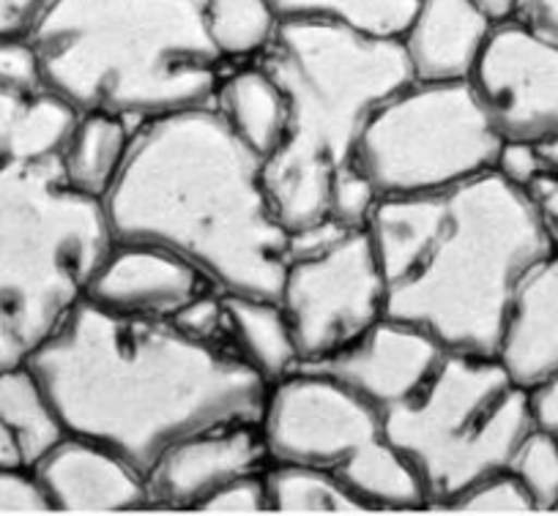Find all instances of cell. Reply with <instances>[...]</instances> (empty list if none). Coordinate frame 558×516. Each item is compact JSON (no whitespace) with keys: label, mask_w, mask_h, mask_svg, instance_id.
Segmentation results:
<instances>
[{"label":"cell","mask_w":558,"mask_h":516,"mask_svg":"<svg viewBox=\"0 0 558 516\" xmlns=\"http://www.w3.org/2000/svg\"><path fill=\"white\" fill-rule=\"evenodd\" d=\"M28 367L69 434L107 445L143 476L190 434L257 423L268 394L230 344L94 300L77 306Z\"/></svg>","instance_id":"6da1fadb"},{"label":"cell","mask_w":558,"mask_h":516,"mask_svg":"<svg viewBox=\"0 0 558 516\" xmlns=\"http://www.w3.org/2000/svg\"><path fill=\"white\" fill-rule=\"evenodd\" d=\"M105 213L112 238L170 251L217 293L279 295L291 233L263 184V159L214 105L140 123Z\"/></svg>","instance_id":"7a4b0ae2"},{"label":"cell","mask_w":558,"mask_h":516,"mask_svg":"<svg viewBox=\"0 0 558 516\" xmlns=\"http://www.w3.org/2000/svg\"><path fill=\"white\" fill-rule=\"evenodd\" d=\"M369 238L386 315L454 353L496 356L504 317L525 273L553 249L523 189L485 172L452 189L378 200Z\"/></svg>","instance_id":"3957f363"},{"label":"cell","mask_w":558,"mask_h":516,"mask_svg":"<svg viewBox=\"0 0 558 516\" xmlns=\"http://www.w3.org/2000/svg\"><path fill=\"white\" fill-rule=\"evenodd\" d=\"M25 36L50 94L134 126L211 105L228 72L203 0H50Z\"/></svg>","instance_id":"277c9868"},{"label":"cell","mask_w":558,"mask_h":516,"mask_svg":"<svg viewBox=\"0 0 558 516\" xmlns=\"http://www.w3.org/2000/svg\"><path fill=\"white\" fill-rule=\"evenodd\" d=\"M288 101L279 148L263 161V184L288 233L329 219L337 175L353 164L369 115L411 83L397 39H375L324 20H282L257 58Z\"/></svg>","instance_id":"5b68a950"},{"label":"cell","mask_w":558,"mask_h":516,"mask_svg":"<svg viewBox=\"0 0 558 516\" xmlns=\"http://www.w3.org/2000/svg\"><path fill=\"white\" fill-rule=\"evenodd\" d=\"M112 244L105 202L58 156L0 167V369L28 364L88 300Z\"/></svg>","instance_id":"8992f818"},{"label":"cell","mask_w":558,"mask_h":516,"mask_svg":"<svg viewBox=\"0 0 558 516\" xmlns=\"http://www.w3.org/2000/svg\"><path fill=\"white\" fill-rule=\"evenodd\" d=\"M427 492V511H444L460 492L509 470L534 429L529 394L496 356L447 351L422 389L384 416Z\"/></svg>","instance_id":"52a82bcc"},{"label":"cell","mask_w":558,"mask_h":516,"mask_svg":"<svg viewBox=\"0 0 558 516\" xmlns=\"http://www.w3.org/2000/svg\"><path fill=\"white\" fill-rule=\"evenodd\" d=\"M257 427L268 462L329 470L369 514L430 508L416 470L386 434L384 416L329 374L296 369L274 383Z\"/></svg>","instance_id":"ba28073f"},{"label":"cell","mask_w":558,"mask_h":516,"mask_svg":"<svg viewBox=\"0 0 558 516\" xmlns=\"http://www.w3.org/2000/svg\"><path fill=\"white\" fill-rule=\"evenodd\" d=\"M501 134L469 83H408L369 115L353 164L380 200L452 189L493 172Z\"/></svg>","instance_id":"9c48e42d"},{"label":"cell","mask_w":558,"mask_h":516,"mask_svg":"<svg viewBox=\"0 0 558 516\" xmlns=\"http://www.w3.org/2000/svg\"><path fill=\"white\" fill-rule=\"evenodd\" d=\"M302 367L326 361L386 315V290L367 228L313 224L291 235L277 295Z\"/></svg>","instance_id":"30bf717a"},{"label":"cell","mask_w":558,"mask_h":516,"mask_svg":"<svg viewBox=\"0 0 558 516\" xmlns=\"http://www.w3.org/2000/svg\"><path fill=\"white\" fill-rule=\"evenodd\" d=\"M469 85L501 139L558 134V45L520 20H498Z\"/></svg>","instance_id":"8fae6325"},{"label":"cell","mask_w":558,"mask_h":516,"mask_svg":"<svg viewBox=\"0 0 558 516\" xmlns=\"http://www.w3.org/2000/svg\"><path fill=\"white\" fill-rule=\"evenodd\" d=\"M444 356L447 347L436 336L411 322L384 315L345 351L299 369L329 374L386 416L430 380Z\"/></svg>","instance_id":"7c38bea8"},{"label":"cell","mask_w":558,"mask_h":516,"mask_svg":"<svg viewBox=\"0 0 558 516\" xmlns=\"http://www.w3.org/2000/svg\"><path fill=\"white\" fill-rule=\"evenodd\" d=\"M268 465L257 423H228L170 445L148 470L151 511H197L233 478Z\"/></svg>","instance_id":"4fadbf2b"},{"label":"cell","mask_w":558,"mask_h":516,"mask_svg":"<svg viewBox=\"0 0 558 516\" xmlns=\"http://www.w3.org/2000/svg\"><path fill=\"white\" fill-rule=\"evenodd\" d=\"M31 470L39 478L52 514L151 511L146 476L94 440L66 434Z\"/></svg>","instance_id":"5bb4252c"},{"label":"cell","mask_w":558,"mask_h":516,"mask_svg":"<svg viewBox=\"0 0 558 516\" xmlns=\"http://www.w3.org/2000/svg\"><path fill=\"white\" fill-rule=\"evenodd\" d=\"M208 287L195 268L170 251L116 241L90 284L88 300L126 315L173 317Z\"/></svg>","instance_id":"9a60e30c"},{"label":"cell","mask_w":558,"mask_h":516,"mask_svg":"<svg viewBox=\"0 0 558 516\" xmlns=\"http://www.w3.org/2000/svg\"><path fill=\"white\" fill-rule=\"evenodd\" d=\"M496 23L476 0H418L400 36L413 83H469Z\"/></svg>","instance_id":"2e32d148"},{"label":"cell","mask_w":558,"mask_h":516,"mask_svg":"<svg viewBox=\"0 0 558 516\" xmlns=\"http://www.w3.org/2000/svg\"><path fill=\"white\" fill-rule=\"evenodd\" d=\"M496 358L520 389L558 372V249L536 262L514 290Z\"/></svg>","instance_id":"e0dca14e"},{"label":"cell","mask_w":558,"mask_h":516,"mask_svg":"<svg viewBox=\"0 0 558 516\" xmlns=\"http://www.w3.org/2000/svg\"><path fill=\"white\" fill-rule=\"evenodd\" d=\"M230 132L263 161L279 148L288 126V101L277 79L260 63L228 66L211 99Z\"/></svg>","instance_id":"ac0fdd59"},{"label":"cell","mask_w":558,"mask_h":516,"mask_svg":"<svg viewBox=\"0 0 558 516\" xmlns=\"http://www.w3.org/2000/svg\"><path fill=\"white\" fill-rule=\"evenodd\" d=\"M228 315V342L246 367L255 369L271 389L302 367L291 325L277 298L222 295Z\"/></svg>","instance_id":"d6986e66"},{"label":"cell","mask_w":558,"mask_h":516,"mask_svg":"<svg viewBox=\"0 0 558 516\" xmlns=\"http://www.w3.org/2000/svg\"><path fill=\"white\" fill-rule=\"evenodd\" d=\"M137 126L110 112H77L72 134L61 150L63 175L74 189L105 202L118 181Z\"/></svg>","instance_id":"ffe728a7"},{"label":"cell","mask_w":558,"mask_h":516,"mask_svg":"<svg viewBox=\"0 0 558 516\" xmlns=\"http://www.w3.org/2000/svg\"><path fill=\"white\" fill-rule=\"evenodd\" d=\"M0 421L14 434L28 467L50 454L69 434L28 364L0 369Z\"/></svg>","instance_id":"44dd1931"},{"label":"cell","mask_w":558,"mask_h":516,"mask_svg":"<svg viewBox=\"0 0 558 516\" xmlns=\"http://www.w3.org/2000/svg\"><path fill=\"white\" fill-rule=\"evenodd\" d=\"M268 514H369L367 505L329 470L296 462L263 467Z\"/></svg>","instance_id":"7402d4cb"},{"label":"cell","mask_w":558,"mask_h":516,"mask_svg":"<svg viewBox=\"0 0 558 516\" xmlns=\"http://www.w3.org/2000/svg\"><path fill=\"white\" fill-rule=\"evenodd\" d=\"M203 23L217 56L239 66L268 50L282 17L274 0H203Z\"/></svg>","instance_id":"603a6c76"},{"label":"cell","mask_w":558,"mask_h":516,"mask_svg":"<svg viewBox=\"0 0 558 516\" xmlns=\"http://www.w3.org/2000/svg\"><path fill=\"white\" fill-rule=\"evenodd\" d=\"M418 0H274L279 17L324 20L375 39H397L405 34Z\"/></svg>","instance_id":"cb8c5ba5"},{"label":"cell","mask_w":558,"mask_h":516,"mask_svg":"<svg viewBox=\"0 0 558 516\" xmlns=\"http://www.w3.org/2000/svg\"><path fill=\"white\" fill-rule=\"evenodd\" d=\"M509 470L523 483L536 514L558 508V438L531 429L509 462Z\"/></svg>","instance_id":"d4e9b609"},{"label":"cell","mask_w":558,"mask_h":516,"mask_svg":"<svg viewBox=\"0 0 558 516\" xmlns=\"http://www.w3.org/2000/svg\"><path fill=\"white\" fill-rule=\"evenodd\" d=\"M444 511H454V514H536L529 492L512 476V470L482 478L474 487L460 492Z\"/></svg>","instance_id":"484cf974"},{"label":"cell","mask_w":558,"mask_h":516,"mask_svg":"<svg viewBox=\"0 0 558 516\" xmlns=\"http://www.w3.org/2000/svg\"><path fill=\"white\" fill-rule=\"evenodd\" d=\"M378 200L380 197L373 184L364 179L356 164H351L337 175L335 186H331L329 219L340 228H367Z\"/></svg>","instance_id":"4316f807"},{"label":"cell","mask_w":558,"mask_h":516,"mask_svg":"<svg viewBox=\"0 0 558 516\" xmlns=\"http://www.w3.org/2000/svg\"><path fill=\"white\" fill-rule=\"evenodd\" d=\"M0 90L17 96L45 90L39 58L25 34L0 36Z\"/></svg>","instance_id":"83f0119b"},{"label":"cell","mask_w":558,"mask_h":516,"mask_svg":"<svg viewBox=\"0 0 558 516\" xmlns=\"http://www.w3.org/2000/svg\"><path fill=\"white\" fill-rule=\"evenodd\" d=\"M195 514H268V494L263 470L233 478L203 500Z\"/></svg>","instance_id":"f1b7e54d"},{"label":"cell","mask_w":558,"mask_h":516,"mask_svg":"<svg viewBox=\"0 0 558 516\" xmlns=\"http://www.w3.org/2000/svg\"><path fill=\"white\" fill-rule=\"evenodd\" d=\"M170 320L186 333L206 342H228V315H225V298L217 290H203L197 298H192L184 309L175 311Z\"/></svg>","instance_id":"f546056e"},{"label":"cell","mask_w":558,"mask_h":516,"mask_svg":"<svg viewBox=\"0 0 558 516\" xmlns=\"http://www.w3.org/2000/svg\"><path fill=\"white\" fill-rule=\"evenodd\" d=\"M0 514H52L31 467H0Z\"/></svg>","instance_id":"4dcf8cb0"},{"label":"cell","mask_w":558,"mask_h":516,"mask_svg":"<svg viewBox=\"0 0 558 516\" xmlns=\"http://www.w3.org/2000/svg\"><path fill=\"white\" fill-rule=\"evenodd\" d=\"M493 172H498L507 184L518 186V189H529L542 172L545 164L539 159V150L534 143H523V139H504L501 148H498L496 164Z\"/></svg>","instance_id":"1f68e13d"},{"label":"cell","mask_w":558,"mask_h":516,"mask_svg":"<svg viewBox=\"0 0 558 516\" xmlns=\"http://www.w3.org/2000/svg\"><path fill=\"white\" fill-rule=\"evenodd\" d=\"M525 197L534 206V213L539 219L542 230H545L547 241L553 244V249H558V175L542 172L539 179L525 189Z\"/></svg>","instance_id":"d6a6232c"},{"label":"cell","mask_w":558,"mask_h":516,"mask_svg":"<svg viewBox=\"0 0 558 516\" xmlns=\"http://www.w3.org/2000/svg\"><path fill=\"white\" fill-rule=\"evenodd\" d=\"M525 394H529V413L534 429L558 438V372L525 389Z\"/></svg>","instance_id":"836d02e7"},{"label":"cell","mask_w":558,"mask_h":516,"mask_svg":"<svg viewBox=\"0 0 558 516\" xmlns=\"http://www.w3.org/2000/svg\"><path fill=\"white\" fill-rule=\"evenodd\" d=\"M512 17L558 45V0H518Z\"/></svg>","instance_id":"e575fe53"},{"label":"cell","mask_w":558,"mask_h":516,"mask_svg":"<svg viewBox=\"0 0 558 516\" xmlns=\"http://www.w3.org/2000/svg\"><path fill=\"white\" fill-rule=\"evenodd\" d=\"M50 0H0V36L28 34Z\"/></svg>","instance_id":"d590c367"},{"label":"cell","mask_w":558,"mask_h":516,"mask_svg":"<svg viewBox=\"0 0 558 516\" xmlns=\"http://www.w3.org/2000/svg\"><path fill=\"white\" fill-rule=\"evenodd\" d=\"M25 99H28V96L0 90V167L14 161V128H17V118Z\"/></svg>","instance_id":"8d00e7d4"},{"label":"cell","mask_w":558,"mask_h":516,"mask_svg":"<svg viewBox=\"0 0 558 516\" xmlns=\"http://www.w3.org/2000/svg\"><path fill=\"white\" fill-rule=\"evenodd\" d=\"M0 467H28L20 454L17 440L3 421H0Z\"/></svg>","instance_id":"74e56055"},{"label":"cell","mask_w":558,"mask_h":516,"mask_svg":"<svg viewBox=\"0 0 558 516\" xmlns=\"http://www.w3.org/2000/svg\"><path fill=\"white\" fill-rule=\"evenodd\" d=\"M536 150H539V159L542 164H545V172H553V175H558V134H553V137L547 139H539V143H534Z\"/></svg>","instance_id":"f35d334b"},{"label":"cell","mask_w":558,"mask_h":516,"mask_svg":"<svg viewBox=\"0 0 558 516\" xmlns=\"http://www.w3.org/2000/svg\"><path fill=\"white\" fill-rule=\"evenodd\" d=\"M476 3H480L482 9H487L496 20L512 17L514 7H518V0H476Z\"/></svg>","instance_id":"ab89813d"},{"label":"cell","mask_w":558,"mask_h":516,"mask_svg":"<svg viewBox=\"0 0 558 516\" xmlns=\"http://www.w3.org/2000/svg\"><path fill=\"white\" fill-rule=\"evenodd\" d=\"M556 514H558V508H556Z\"/></svg>","instance_id":"60d3db41"}]
</instances>
